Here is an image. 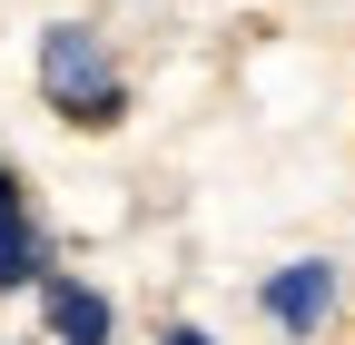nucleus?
I'll return each instance as SVG.
<instances>
[{"mask_svg":"<svg viewBox=\"0 0 355 345\" xmlns=\"http://www.w3.org/2000/svg\"><path fill=\"white\" fill-rule=\"evenodd\" d=\"M40 99H50L69 128H119L128 89H119V69H109V50H99L89 20H50L40 30Z\"/></svg>","mask_w":355,"mask_h":345,"instance_id":"f257e3e1","label":"nucleus"},{"mask_svg":"<svg viewBox=\"0 0 355 345\" xmlns=\"http://www.w3.org/2000/svg\"><path fill=\"white\" fill-rule=\"evenodd\" d=\"M257 306H266L277 335H316L345 306V276H336V256H296V267H277V276L257 286Z\"/></svg>","mask_w":355,"mask_h":345,"instance_id":"f03ea898","label":"nucleus"},{"mask_svg":"<svg viewBox=\"0 0 355 345\" xmlns=\"http://www.w3.org/2000/svg\"><path fill=\"white\" fill-rule=\"evenodd\" d=\"M40 316H50V345H109V296L79 276H40Z\"/></svg>","mask_w":355,"mask_h":345,"instance_id":"7ed1b4c3","label":"nucleus"},{"mask_svg":"<svg viewBox=\"0 0 355 345\" xmlns=\"http://www.w3.org/2000/svg\"><path fill=\"white\" fill-rule=\"evenodd\" d=\"M40 276H50V237H40L30 197L10 178V188H0V286H40Z\"/></svg>","mask_w":355,"mask_h":345,"instance_id":"20e7f679","label":"nucleus"},{"mask_svg":"<svg viewBox=\"0 0 355 345\" xmlns=\"http://www.w3.org/2000/svg\"><path fill=\"white\" fill-rule=\"evenodd\" d=\"M158 345H207V326H168V335H158Z\"/></svg>","mask_w":355,"mask_h":345,"instance_id":"39448f33","label":"nucleus"},{"mask_svg":"<svg viewBox=\"0 0 355 345\" xmlns=\"http://www.w3.org/2000/svg\"><path fill=\"white\" fill-rule=\"evenodd\" d=\"M0 188H10V158H0Z\"/></svg>","mask_w":355,"mask_h":345,"instance_id":"423d86ee","label":"nucleus"}]
</instances>
